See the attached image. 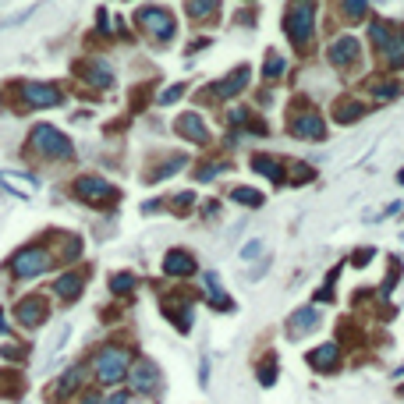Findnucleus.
<instances>
[{
    "label": "nucleus",
    "mask_w": 404,
    "mask_h": 404,
    "mask_svg": "<svg viewBox=\"0 0 404 404\" xmlns=\"http://www.w3.org/2000/svg\"><path fill=\"white\" fill-rule=\"evenodd\" d=\"M309 366H312L316 372H333V369L340 366V344H337V340H326V344L312 348V351H309Z\"/></svg>",
    "instance_id": "obj_16"
},
{
    "label": "nucleus",
    "mask_w": 404,
    "mask_h": 404,
    "mask_svg": "<svg viewBox=\"0 0 404 404\" xmlns=\"http://www.w3.org/2000/svg\"><path fill=\"white\" fill-rule=\"evenodd\" d=\"M185 11L191 21H213L220 14V0H185Z\"/></svg>",
    "instance_id": "obj_24"
},
{
    "label": "nucleus",
    "mask_w": 404,
    "mask_h": 404,
    "mask_svg": "<svg viewBox=\"0 0 404 404\" xmlns=\"http://www.w3.org/2000/svg\"><path fill=\"white\" fill-rule=\"evenodd\" d=\"M29 153H36L39 160H50V163H60V160H71L75 156V145L71 139L60 132L54 124H36L32 135H29Z\"/></svg>",
    "instance_id": "obj_2"
},
{
    "label": "nucleus",
    "mask_w": 404,
    "mask_h": 404,
    "mask_svg": "<svg viewBox=\"0 0 404 404\" xmlns=\"http://www.w3.org/2000/svg\"><path fill=\"white\" fill-rule=\"evenodd\" d=\"M366 110L369 106L361 103V99H355V96H340V99H333V124H355L358 117H366Z\"/></svg>",
    "instance_id": "obj_17"
},
{
    "label": "nucleus",
    "mask_w": 404,
    "mask_h": 404,
    "mask_svg": "<svg viewBox=\"0 0 404 404\" xmlns=\"http://www.w3.org/2000/svg\"><path fill=\"white\" fill-rule=\"evenodd\" d=\"M185 96V82H178V85H170V89L160 96V106H170V103H178Z\"/></svg>",
    "instance_id": "obj_35"
},
{
    "label": "nucleus",
    "mask_w": 404,
    "mask_h": 404,
    "mask_svg": "<svg viewBox=\"0 0 404 404\" xmlns=\"http://www.w3.org/2000/svg\"><path fill=\"white\" fill-rule=\"evenodd\" d=\"M366 93H369V96H376V99H383V103H390V99H397V96H401V85H397L394 78L372 75V78L366 82Z\"/></svg>",
    "instance_id": "obj_23"
},
{
    "label": "nucleus",
    "mask_w": 404,
    "mask_h": 404,
    "mask_svg": "<svg viewBox=\"0 0 404 404\" xmlns=\"http://www.w3.org/2000/svg\"><path fill=\"white\" fill-rule=\"evenodd\" d=\"M170 206H174V213H191V206H195V195H191V191H181V195H174L170 199Z\"/></svg>",
    "instance_id": "obj_31"
},
{
    "label": "nucleus",
    "mask_w": 404,
    "mask_h": 404,
    "mask_svg": "<svg viewBox=\"0 0 404 404\" xmlns=\"http://www.w3.org/2000/svg\"><path fill=\"white\" fill-rule=\"evenodd\" d=\"M110 291H114L117 298L132 294V291H135V276H132V273H114V276H110Z\"/></svg>",
    "instance_id": "obj_29"
},
{
    "label": "nucleus",
    "mask_w": 404,
    "mask_h": 404,
    "mask_svg": "<svg viewBox=\"0 0 404 404\" xmlns=\"http://www.w3.org/2000/svg\"><path fill=\"white\" fill-rule=\"evenodd\" d=\"M312 330H319V312H316L312 305L291 312V319H287V337H291V340L305 337V333H312Z\"/></svg>",
    "instance_id": "obj_20"
},
{
    "label": "nucleus",
    "mask_w": 404,
    "mask_h": 404,
    "mask_svg": "<svg viewBox=\"0 0 404 404\" xmlns=\"http://www.w3.org/2000/svg\"><path fill=\"white\" fill-rule=\"evenodd\" d=\"M135 25L145 32V36H153V39H174V32H178V21H174V14H170L167 8H139L135 11Z\"/></svg>",
    "instance_id": "obj_7"
},
{
    "label": "nucleus",
    "mask_w": 404,
    "mask_h": 404,
    "mask_svg": "<svg viewBox=\"0 0 404 404\" xmlns=\"http://www.w3.org/2000/svg\"><path fill=\"white\" fill-rule=\"evenodd\" d=\"M259 383H263V387H273V383H276V361L273 358L259 366Z\"/></svg>",
    "instance_id": "obj_32"
},
{
    "label": "nucleus",
    "mask_w": 404,
    "mask_h": 404,
    "mask_svg": "<svg viewBox=\"0 0 404 404\" xmlns=\"http://www.w3.org/2000/svg\"><path fill=\"white\" fill-rule=\"evenodd\" d=\"M85 291V270H68L54 281V294L60 302H75V298Z\"/></svg>",
    "instance_id": "obj_15"
},
{
    "label": "nucleus",
    "mask_w": 404,
    "mask_h": 404,
    "mask_svg": "<svg viewBox=\"0 0 404 404\" xmlns=\"http://www.w3.org/2000/svg\"><path fill=\"white\" fill-rule=\"evenodd\" d=\"M284 68H287V60L276 54V50H270L266 60H263V78H266V82H276V78L284 75Z\"/></svg>",
    "instance_id": "obj_27"
},
{
    "label": "nucleus",
    "mask_w": 404,
    "mask_h": 404,
    "mask_svg": "<svg viewBox=\"0 0 404 404\" xmlns=\"http://www.w3.org/2000/svg\"><path fill=\"white\" fill-rule=\"evenodd\" d=\"M57 259H54V252L47 245H25V248H18L11 255V263L8 270L14 273V281H32V276H43L47 270H54Z\"/></svg>",
    "instance_id": "obj_4"
},
{
    "label": "nucleus",
    "mask_w": 404,
    "mask_h": 404,
    "mask_svg": "<svg viewBox=\"0 0 404 404\" xmlns=\"http://www.w3.org/2000/svg\"><path fill=\"white\" fill-rule=\"evenodd\" d=\"M75 75L85 85H93V89H110V85H114V68H110V60H103V57L78 60L75 64Z\"/></svg>",
    "instance_id": "obj_12"
},
{
    "label": "nucleus",
    "mask_w": 404,
    "mask_h": 404,
    "mask_svg": "<svg viewBox=\"0 0 404 404\" xmlns=\"http://www.w3.org/2000/svg\"><path fill=\"white\" fill-rule=\"evenodd\" d=\"M259 252H263V241H248L241 248V259H252V255H259Z\"/></svg>",
    "instance_id": "obj_39"
},
{
    "label": "nucleus",
    "mask_w": 404,
    "mask_h": 404,
    "mask_svg": "<svg viewBox=\"0 0 404 404\" xmlns=\"http://www.w3.org/2000/svg\"><path fill=\"white\" fill-rule=\"evenodd\" d=\"M379 57L387 60L390 71H401L404 68V29H394L390 32V39L379 47Z\"/></svg>",
    "instance_id": "obj_21"
},
{
    "label": "nucleus",
    "mask_w": 404,
    "mask_h": 404,
    "mask_svg": "<svg viewBox=\"0 0 404 404\" xmlns=\"http://www.w3.org/2000/svg\"><path fill=\"white\" fill-rule=\"evenodd\" d=\"M174 132H178L185 142H195V145H206V142H209V128H206V121H202L195 110L181 114V117L174 121Z\"/></svg>",
    "instance_id": "obj_14"
},
{
    "label": "nucleus",
    "mask_w": 404,
    "mask_h": 404,
    "mask_svg": "<svg viewBox=\"0 0 404 404\" xmlns=\"http://www.w3.org/2000/svg\"><path fill=\"white\" fill-rule=\"evenodd\" d=\"M132 401H135V394H128V390H114L106 404H132Z\"/></svg>",
    "instance_id": "obj_38"
},
{
    "label": "nucleus",
    "mask_w": 404,
    "mask_h": 404,
    "mask_svg": "<svg viewBox=\"0 0 404 404\" xmlns=\"http://www.w3.org/2000/svg\"><path fill=\"white\" fill-rule=\"evenodd\" d=\"M75 404H103V397H99V390H82L75 397Z\"/></svg>",
    "instance_id": "obj_37"
},
{
    "label": "nucleus",
    "mask_w": 404,
    "mask_h": 404,
    "mask_svg": "<svg viewBox=\"0 0 404 404\" xmlns=\"http://www.w3.org/2000/svg\"><path fill=\"white\" fill-rule=\"evenodd\" d=\"M14 93L21 99V106H60L64 103V93L50 82H14Z\"/></svg>",
    "instance_id": "obj_8"
},
{
    "label": "nucleus",
    "mask_w": 404,
    "mask_h": 404,
    "mask_svg": "<svg viewBox=\"0 0 404 404\" xmlns=\"http://www.w3.org/2000/svg\"><path fill=\"white\" fill-rule=\"evenodd\" d=\"M358 57H361V43L355 36H340L326 47V60L333 64V68H355Z\"/></svg>",
    "instance_id": "obj_13"
},
{
    "label": "nucleus",
    "mask_w": 404,
    "mask_h": 404,
    "mask_svg": "<svg viewBox=\"0 0 404 404\" xmlns=\"http://www.w3.org/2000/svg\"><path fill=\"white\" fill-rule=\"evenodd\" d=\"M238 25H255V14H252V8H248L245 14H238Z\"/></svg>",
    "instance_id": "obj_41"
},
{
    "label": "nucleus",
    "mask_w": 404,
    "mask_h": 404,
    "mask_svg": "<svg viewBox=\"0 0 404 404\" xmlns=\"http://www.w3.org/2000/svg\"><path fill=\"white\" fill-rule=\"evenodd\" d=\"M337 8H340V14H344L348 21H361L366 11H369V0H337Z\"/></svg>",
    "instance_id": "obj_28"
},
{
    "label": "nucleus",
    "mask_w": 404,
    "mask_h": 404,
    "mask_svg": "<svg viewBox=\"0 0 404 404\" xmlns=\"http://www.w3.org/2000/svg\"><path fill=\"white\" fill-rule=\"evenodd\" d=\"M287 132L294 139H302V142H323L326 139V121L312 103L302 99V103H294L291 114H287Z\"/></svg>",
    "instance_id": "obj_5"
},
{
    "label": "nucleus",
    "mask_w": 404,
    "mask_h": 404,
    "mask_svg": "<svg viewBox=\"0 0 404 404\" xmlns=\"http://www.w3.org/2000/svg\"><path fill=\"white\" fill-rule=\"evenodd\" d=\"M128 369H132V351L121 344H106L93 355V379L103 383V387H117V383L128 379Z\"/></svg>",
    "instance_id": "obj_1"
},
{
    "label": "nucleus",
    "mask_w": 404,
    "mask_h": 404,
    "mask_svg": "<svg viewBox=\"0 0 404 404\" xmlns=\"http://www.w3.org/2000/svg\"><path fill=\"white\" fill-rule=\"evenodd\" d=\"M206 47H209V39H206V36H199V39L188 47V54H199V50H206Z\"/></svg>",
    "instance_id": "obj_40"
},
{
    "label": "nucleus",
    "mask_w": 404,
    "mask_h": 404,
    "mask_svg": "<svg viewBox=\"0 0 404 404\" xmlns=\"http://www.w3.org/2000/svg\"><path fill=\"white\" fill-rule=\"evenodd\" d=\"M284 32L298 50L312 47V32H316V4L312 0H291L284 11Z\"/></svg>",
    "instance_id": "obj_3"
},
{
    "label": "nucleus",
    "mask_w": 404,
    "mask_h": 404,
    "mask_svg": "<svg viewBox=\"0 0 404 404\" xmlns=\"http://www.w3.org/2000/svg\"><path fill=\"white\" fill-rule=\"evenodd\" d=\"M82 383H85V366H71V369H64L60 372V379L54 383V401H64V397H71V394H78L82 390Z\"/></svg>",
    "instance_id": "obj_19"
},
{
    "label": "nucleus",
    "mask_w": 404,
    "mask_h": 404,
    "mask_svg": "<svg viewBox=\"0 0 404 404\" xmlns=\"http://www.w3.org/2000/svg\"><path fill=\"white\" fill-rule=\"evenodd\" d=\"M248 82H252V71L241 64V68H234L227 78H220V82L206 85L199 99H206V103H209V99H234V96H241V93L248 89Z\"/></svg>",
    "instance_id": "obj_10"
},
{
    "label": "nucleus",
    "mask_w": 404,
    "mask_h": 404,
    "mask_svg": "<svg viewBox=\"0 0 404 404\" xmlns=\"http://www.w3.org/2000/svg\"><path fill=\"white\" fill-rule=\"evenodd\" d=\"M227 170V163L220 160V163H202L199 167V181H209V178H217V174H224Z\"/></svg>",
    "instance_id": "obj_34"
},
{
    "label": "nucleus",
    "mask_w": 404,
    "mask_h": 404,
    "mask_svg": "<svg viewBox=\"0 0 404 404\" xmlns=\"http://www.w3.org/2000/svg\"><path fill=\"white\" fill-rule=\"evenodd\" d=\"M209 309H217V312H230V309H234V302H230V298H224V291L217 287V291L209 294Z\"/></svg>",
    "instance_id": "obj_33"
},
{
    "label": "nucleus",
    "mask_w": 404,
    "mask_h": 404,
    "mask_svg": "<svg viewBox=\"0 0 404 404\" xmlns=\"http://www.w3.org/2000/svg\"><path fill=\"white\" fill-rule=\"evenodd\" d=\"M372 255H376L372 248H358V252L351 255V263H355L358 270H366V263H372Z\"/></svg>",
    "instance_id": "obj_36"
},
{
    "label": "nucleus",
    "mask_w": 404,
    "mask_h": 404,
    "mask_svg": "<svg viewBox=\"0 0 404 404\" xmlns=\"http://www.w3.org/2000/svg\"><path fill=\"white\" fill-rule=\"evenodd\" d=\"M163 273L167 276H191L195 273V255L185 252V248H170L163 255Z\"/></svg>",
    "instance_id": "obj_18"
},
{
    "label": "nucleus",
    "mask_w": 404,
    "mask_h": 404,
    "mask_svg": "<svg viewBox=\"0 0 404 404\" xmlns=\"http://www.w3.org/2000/svg\"><path fill=\"white\" fill-rule=\"evenodd\" d=\"M47 316H50V305H47V298H43V294H25L14 305V319H18V326H25V330L43 326V323H47Z\"/></svg>",
    "instance_id": "obj_11"
},
{
    "label": "nucleus",
    "mask_w": 404,
    "mask_h": 404,
    "mask_svg": "<svg viewBox=\"0 0 404 404\" xmlns=\"http://www.w3.org/2000/svg\"><path fill=\"white\" fill-rule=\"evenodd\" d=\"M252 167H255V174H263V178H270V181H284V163L276 160V156L259 153V156H252Z\"/></svg>",
    "instance_id": "obj_25"
},
{
    "label": "nucleus",
    "mask_w": 404,
    "mask_h": 404,
    "mask_svg": "<svg viewBox=\"0 0 404 404\" xmlns=\"http://www.w3.org/2000/svg\"><path fill=\"white\" fill-rule=\"evenodd\" d=\"M71 195L78 199V202H85V206H114L117 199H121V191L110 185V181H103V178H96V174H82V178H75L71 181Z\"/></svg>",
    "instance_id": "obj_6"
},
{
    "label": "nucleus",
    "mask_w": 404,
    "mask_h": 404,
    "mask_svg": "<svg viewBox=\"0 0 404 404\" xmlns=\"http://www.w3.org/2000/svg\"><path fill=\"white\" fill-rule=\"evenodd\" d=\"M312 178H316V170H312L309 163H294V167H291V174H287L284 181H287V185H309Z\"/></svg>",
    "instance_id": "obj_30"
},
{
    "label": "nucleus",
    "mask_w": 404,
    "mask_h": 404,
    "mask_svg": "<svg viewBox=\"0 0 404 404\" xmlns=\"http://www.w3.org/2000/svg\"><path fill=\"white\" fill-rule=\"evenodd\" d=\"M188 163V156L185 153H174V156H167V160H160V163H153V167H149L145 170V181L149 185H156V181H167L170 174H178V170Z\"/></svg>",
    "instance_id": "obj_22"
},
{
    "label": "nucleus",
    "mask_w": 404,
    "mask_h": 404,
    "mask_svg": "<svg viewBox=\"0 0 404 404\" xmlns=\"http://www.w3.org/2000/svg\"><path fill=\"white\" fill-rule=\"evenodd\" d=\"M128 387H132L135 397H149L160 390V369L153 358H139L132 361V369H128Z\"/></svg>",
    "instance_id": "obj_9"
},
{
    "label": "nucleus",
    "mask_w": 404,
    "mask_h": 404,
    "mask_svg": "<svg viewBox=\"0 0 404 404\" xmlns=\"http://www.w3.org/2000/svg\"><path fill=\"white\" fill-rule=\"evenodd\" d=\"M4 333H11V326H8V319H4V312H0V337Z\"/></svg>",
    "instance_id": "obj_42"
},
{
    "label": "nucleus",
    "mask_w": 404,
    "mask_h": 404,
    "mask_svg": "<svg viewBox=\"0 0 404 404\" xmlns=\"http://www.w3.org/2000/svg\"><path fill=\"white\" fill-rule=\"evenodd\" d=\"M230 199L238 202V206H248V209H259V206L266 202V195H263L259 188H234Z\"/></svg>",
    "instance_id": "obj_26"
}]
</instances>
